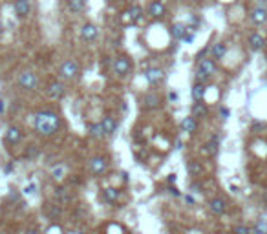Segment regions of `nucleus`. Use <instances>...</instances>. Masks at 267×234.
Listing matches in <instances>:
<instances>
[{"mask_svg":"<svg viewBox=\"0 0 267 234\" xmlns=\"http://www.w3.org/2000/svg\"><path fill=\"white\" fill-rule=\"evenodd\" d=\"M252 234H267V223H265V219H258L256 225L252 227Z\"/></svg>","mask_w":267,"mask_h":234,"instance_id":"7c9ffc66","label":"nucleus"},{"mask_svg":"<svg viewBox=\"0 0 267 234\" xmlns=\"http://www.w3.org/2000/svg\"><path fill=\"white\" fill-rule=\"evenodd\" d=\"M33 128L39 136L53 137L62 128V117L53 110H39L33 115Z\"/></svg>","mask_w":267,"mask_h":234,"instance_id":"f257e3e1","label":"nucleus"},{"mask_svg":"<svg viewBox=\"0 0 267 234\" xmlns=\"http://www.w3.org/2000/svg\"><path fill=\"white\" fill-rule=\"evenodd\" d=\"M183 40H185V42H187V44H188V42H192V40H194V35H192V33H190V35L187 33V37H185Z\"/></svg>","mask_w":267,"mask_h":234,"instance_id":"79ce46f5","label":"nucleus"},{"mask_svg":"<svg viewBox=\"0 0 267 234\" xmlns=\"http://www.w3.org/2000/svg\"><path fill=\"white\" fill-rule=\"evenodd\" d=\"M249 48H251L252 51H262V49L265 48V39H263L260 33H252L251 37H249Z\"/></svg>","mask_w":267,"mask_h":234,"instance_id":"5701e85b","label":"nucleus"},{"mask_svg":"<svg viewBox=\"0 0 267 234\" xmlns=\"http://www.w3.org/2000/svg\"><path fill=\"white\" fill-rule=\"evenodd\" d=\"M44 234H64V230H62V227L57 223H51L50 227H48V230H46Z\"/></svg>","mask_w":267,"mask_h":234,"instance_id":"72a5a7b5","label":"nucleus"},{"mask_svg":"<svg viewBox=\"0 0 267 234\" xmlns=\"http://www.w3.org/2000/svg\"><path fill=\"white\" fill-rule=\"evenodd\" d=\"M218 150H220V137L213 136L207 143H205V146H203V154L209 157H214L218 154Z\"/></svg>","mask_w":267,"mask_h":234,"instance_id":"6ab92c4d","label":"nucleus"},{"mask_svg":"<svg viewBox=\"0 0 267 234\" xmlns=\"http://www.w3.org/2000/svg\"><path fill=\"white\" fill-rule=\"evenodd\" d=\"M149 15L152 19H163L167 15V6L163 0H152L149 4Z\"/></svg>","mask_w":267,"mask_h":234,"instance_id":"4468645a","label":"nucleus"},{"mask_svg":"<svg viewBox=\"0 0 267 234\" xmlns=\"http://www.w3.org/2000/svg\"><path fill=\"white\" fill-rule=\"evenodd\" d=\"M88 166H90V172H92L95 178H103V176L108 172L110 161L106 156H94L90 159Z\"/></svg>","mask_w":267,"mask_h":234,"instance_id":"20e7f679","label":"nucleus"},{"mask_svg":"<svg viewBox=\"0 0 267 234\" xmlns=\"http://www.w3.org/2000/svg\"><path fill=\"white\" fill-rule=\"evenodd\" d=\"M13 10H15L19 19H28L31 15V0H15Z\"/></svg>","mask_w":267,"mask_h":234,"instance_id":"ddd939ff","label":"nucleus"},{"mask_svg":"<svg viewBox=\"0 0 267 234\" xmlns=\"http://www.w3.org/2000/svg\"><path fill=\"white\" fill-rule=\"evenodd\" d=\"M4 110H6V104H4V101H2V99H0V115H2V113H4Z\"/></svg>","mask_w":267,"mask_h":234,"instance_id":"37998d69","label":"nucleus"},{"mask_svg":"<svg viewBox=\"0 0 267 234\" xmlns=\"http://www.w3.org/2000/svg\"><path fill=\"white\" fill-rule=\"evenodd\" d=\"M263 128H265V125H263V123H254V125H252V132L256 130L258 134H260V130H263Z\"/></svg>","mask_w":267,"mask_h":234,"instance_id":"4c0bfd02","label":"nucleus"},{"mask_svg":"<svg viewBox=\"0 0 267 234\" xmlns=\"http://www.w3.org/2000/svg\"><path fill=\"white\" fill-rule=\"evenodd\" d=\"M209 210H211L214 216H223L229 210L227 200L222 198V196H214V198L209 200Z\"/></svg>","mask_w":267,"mask_h":234,"instance_id":"9d476101","label":"nucleus"},{"mask_svg":"<svg viewBox=\"0 0 267 234\" xmlns=\"http://www.w3.org/2000/svg\"><path fill=\"white\" fill-rule=\"evenodd\" d=\"M55 196V203L60 205V207H66V205L72 203V200H74V194H72V190L68 189V187H57L53 192Z\"/></svg>","mask_w":267,"mask_h":234,"instance_id":"f8f14e48","label":"nucleus"},{"mask_svg":"<svg viewBox=\"0 0 267 234\" xmlns=\"http://www.w3.org/2000/svg\"><path fill=\"white\" fill-rule=\"evenodd\" d=\"M205 93H207V86H205V84L196 83V84L192 86V99H194L196 102L203 101V99H205Z\"/></svg>","mask_w":267,"mask_h":234,"instance_id":"c85d7f7f","label":"nucleus"},{"mask_svg":"<svg viewBox=\"0 0 267 234\" xmlns=\"http://www.w3.org/2000/svg\"><path fill=\"white\" fill-rule=\"evenodd\" d=\"M220 113H222V117H223V119H227V117H229V113H231V112H229L227 108H220Z\"/></svg>","mask_w":267,"mask_h":234,"instance_id":"ea45409f","label":"nucleus"},{"mask_svg":"<svg viewBox=\"0 0 267 234\" xmlns=\"http://www.w3.org/2000/svg\"><path fill=\"white\" fill-rule=\"evenodd\" d=\"M176 181V174H170L168 176V183H174Z\"/></svg>","mask_w":267,"mask_h":234,"instance_id":"c03bdc74","label":"nucleus"},{"mask_svg":"<svg viewBox=\"0 0 267 234\" xmlns=\"http://www.w3.org/2000/svg\"><path fill=\"white\" fill-rule=\"evenodd\" d=\"M70 234H81V232H70Z\"/></svg>","mask_w":267,"mask_h":234,"instance_id":"49530a36","label":"nucleus"},{"mask_svg":"<svg viewBox=\"0 0 267 234\" xmlns=\"http://www.w3.org/2000/svg\"><path fill=\"white\" fill-rule=\"evenodd\" d=\"M46 95L51 99V101H60V99L66 97V86L62 81H50L48 86H46Z\"/></svg>","mask_w":267,"mask_h":234,"instance_id":"423d86ee","label":"nucleus"},{"mask_svg":"<svg viewBox=\"0 0 267 234\" xmlns=\"http://www.w3.org/2000/svg\"><path fill=\"white\" fill-rule=\"evenodd\" d=\"M249 17H251V20L254 24H263V22H267V10H263V8H254Z\"/></svg>","mask_w":267,"mask_h":234,"instance_id":"393cba45","label":"nucleus"},{"mask_svg":"<svg viewBox=\"0 0 267 234\" xmlns=\"http://www.w3.org/2000/svg\"><path fill=\"white\" fill-rule=\"evenodd\" d=\"M22 137H24V132H22V128L13 125V127H10L8 130H6L4 143H6V145H10V146H15V145H19V143L22 141Z\"/></svg>","mask_w":267,"mask_h":234,"instance_id":"9b49d317","label":"nucleus"},{"mask_svg":"<svg viewBox=\"0 0 267 234\" xmlns=\"http://www.w3.org/2000/svg\"><path fill=\"white\" fill-rule=\"evenodd\" d=\"M2 29H4V26H2V22H0V33H2Z\"/></svg>","mask_w":267,"mask_h":234,"instance_id":"a18cd8bd","label":"nucleus"},{"mask_svg":"<svg viewBox=\"0 0 267 234\" xmlns=\"http://www.w3.org/2000/svg\"><path fill=\"white\" fill-rule=\"evenodd\" d=\"M97 37H99V28H97L95 24L86 22V24L81 28V39L86 40V42H94Z\"/></svg>","mask_w":267,"mask_h":234,"instance_id":"2eb2a0df","label":"nucleus"},{"mask_svg":"<svg viewBox=\"0 0 267 234\" xmlns=\"http://www.w3.org/2000/svg\"><path fill=\"white\" fill-rule=\"evenodd\" d=\"M114 72L117 77H126L132 73V58L126 55H119L114 58Z\"/></svg>","mask_w":267,"mask_h":234,"instance_id":"39448f33","label":"nucleus"},{"mask_svg":"<svg viewBox=\"0 0 267 234\" xmlns=\"http://www.w3.org/2000/svg\"><path fill=\"white\" fill-rule=\"evenodd\" d=\"M81 73V66L77 61H74V58H68V61H64V63L59 66V79L60 81H75V79L79 77Z\"/></svg>","mask_w":267,"mask_h":234,"instance_id":"7ed1b4c3","label":"nucleus"},{"mask_svg":"<svg viewBox=\"0 0 267 234\" xmlns=\"http://www.w3.org/2000/svg\"><path fill=\"white\" fill-rule=\"evenodd\" d=\"M188 33V26L183 24V22H176V24H172V28H170V35H172L176 40H183L185 37H187Z\"/></svg>","mask_w":267,"mask_h":234,"instance_id":"412c9836","label":"nucleus"},{"mask_svg":"<svg viewBox=\"0 0 267 234\" xmlns=\"http://www.w3.org/2000/svg\"><path fill=\"white\" fill-rule=\"evenodd\" d=\"M179 128H181V132H185V134H196L199 128V121L196 117L187 115V117H183V121L179 123Z\"/></svg>","mask_w":267,"mask_h":234,"instance_id":"dca6fc26","label":"nucleus"},{"mask_svg":"<svg viewBox=\"0 0 267 234\" xmlns=\"http://www.w3.org/2000/svg\"><path fill=\"white\" fill-rule=\"evenodd\" d=\"M231 234H252V229H249L247 225H234Z\"/></svg>","mask_w":267,"mask_h":234,"instance_id":"2f4dec72","label":"nucleus"},{"mask_svg":"<svg viewBox=\"0 0 267 234\" xmlns=\"http://www.w3.org/2000/svg\"><path fill=\"white\" fill-rule=\"evenodd\" d=\"M19 88L24 90V92H33L35 88L39 86V77L35 75L33 72H22L19 75Z\"/></svg>","mask_w":267,"mask_h":234,"instance_id":"0eeeda50","label":"nucleus"},{"mask_svg":"<svg viewBox=\"0 0 267 234\" xmlns=\"http://www.w3.org/2000/svg\"><path fill=\"white\" fill-rule=\"evenodd\" d=\"M35 192H37V185H35V183H30V185L24 187V194L26 196H33Z\"/></svg>","mask_w":267,"mask_h":234,"instance_id":"c9c22d12","label":"nucleus"},{"mask_svg":"<svg viewBox=\"0 0 267 234\" xmlns=\"http://www.w3.org/2000/svg\"><path fill=\"white\" fill-rule=\"evenodd\" d=\"M211 55H213L214 61H220V58H223L225 55H227V44L225 42H216L211 48Z\"/></svg>","mask_w":267,"mask_h":234,"instance_id":"b1692460","label":"nucleus"},{"mask_svg":"<svg viewBox=\"0 0 267 234\" xmlns=\"http://www.w3.org/2000/svg\"><path fill=\"white\" fill-rule=\"evenodd\" d=\"M161 106V95L158 92H149L141 97V110L145 112H152Z\"/></svg>","mask_w":267,"mask_h":234,"instance_id":"1a4fd4ad","label":"nucleus"},{"mask_svg":"<svg viewBox=\"0 0 267 234\" xmlns=\"http://www.w3.org/2000/svg\"><path fill=\"white\" fill-rule=\"evenodd\" d=\"M99 123H101V127H103V130H104L106 136H115L119 125H117V121H115L114 115H104Z\"/></svg>","mask_w":267,"mask_h":234,"instance_id":"a211bd4d","label":"nucleus"},{"mask_svg":"<svg viewBox=\"0 0 267 234\" xmlns=\"http://www.w3.org/2000/svg\"><path fill=\"white\" fill-rule=\"evenodd\" d=\"M66 6L72 13H83L86 8V0H66Z\"/></svg>","mask_w":267,"mask_h":234,"instance_id":"c756f323","label":"nucleus"},{"mask_svg":"<svg viewBox=\"0 0 267 234\" xmlns=\"http://www.w3.org/2000/svg\"><path fill=\"white\" fill-rule=\"evenodd\" d=\"M168 99H170V101H178V93H176V92H170V93H168Z\"/></svg>","mask_w":267,"mask_h":234,"instance_id":"a19ab883","label":"nucleus"},{"mask_svg":"<svg viewBox=\"0 0 267 234\" xmlns=\"http://www.w3.org/2000/svg\"><path fill=\"white\" fill-rule=\"evenodd\" d=\"M190 112H192L190 115L196 117L198 121H199V119H207V117H209V106H207V104H205L203 101L194 102V104H192V110H190Z\"/></svg>","mask_w":267,"mask_h":234,"instance_id":"aec40b11","label":"nucleus"},{"mask_svg":"<svg viewBox=\"0 0 267 234\" xmlns=\"http://www.w3.org/2000/svg\"><path fill=\"white\" fill-rule=\"evenodd\" d=\"M256 8H263V10H267V0H256Z\"/></svg>","mask_w":267,"mask_h":234,"instance_id":"58836bf2","label":"nucleus"},{"mask_svg":"<svg viewBox=\"0 0 267 234\" xmlns=\"http://www.w3.org/2000/svg\"><path fill=\"white\" fill-rule=\"evenodd\" d=\"M88 134H90V137H92V139H103V137H106L103 127H101V123H90V125H88Z\"/></svg>","mask_w":267,"mask_h":234,"instance_id":"a878e982","label":"nucleus"},{"mask_svg":"<svg viewBox=\"0 0 267 234\" xmlns=\"http://www.w3.org/2000/svg\"><path fill=\"white\" fill-rule=\"evenodd\" d=\"M101 196H103V200L106 201V203L117 205L119 198H121V190L115 189V187H104L103 192H101Z\"/></svg>","mask_w":267,"mask_h":234,"instance_id":"f3484780","label":"nucleus"},{"mask_svg":"<svg viewBox=\"0 0 267 234\" xmlns=\"http://www.w3.org/2000/svg\"><path fill=\"white\" fill-rule=\"evenodd\" d=\"M187 172H188V176H192V178H199V176H203L205 168H203V165L198 159H188L187 161Z\"/></svg>","mask_w":267,"mask_h":234,"instance_id":"4be33fe9","label":"nucleus"},{"mask_svg":"<svg viewBox=\"0 0 267 234\" xmlns=\"http://www.w3.org/2000/svg\"><path fill=\"white\" fill-rule=\"evenodd\" d=\"M51 176H53L55 181H62V178H64V166H55L53 170H51Z\"/></svg>","mask_w":267,"mask_h":234,"instance_id":"473e14b6","label":"nucleus"},{"mask_svg":"<svg viewBox=\"0 0 267 234\" xmlns=\"http://www.w3.org/2000/svg\"><path fill=\"white\" fill-rule=\"evenodd\" d=\"M145 81L150 84V86H158V84H161L165 81V70L159 68V66H150V68L145 70Z\"/></svg>","mask_w":267,"mask_h":234,"instance_id":"6e6552de","label":"nucleus"},{"mask_svg":"<svg viewBox=\"0 0 267 234\" xmlns=\"http://www.w3.org/2000/svg\"><path fill=\"white\" fill-rule=\"evenodd\" d=\"M128 19H130V22H132V24H138L139 20L143 19V8H141V6H138V4H134L132 8L128 10Z\"/></svg>","mask_w":267,"mask_h":234,"instance_id":"cd10ccee","label":"nucleus"},{"mask_svg":"<svg viewBox=\"0 0 267 234\" xmlns=\"http://www.w3.org/2000/svg\"><path fill=\"white\" fill-rule=\"evenodd\" d=\"M216 73V61L214 58H202L196 68V83L205 84Z\"/></svg>","mask_w":267,"mask_h":234,"instance_id":"f03ea898","label":"nucleus"},{"mask_svg":"<svg viewBox=\"0 0 267 234\" xmlns=\"http://www.w3.org/2000/svg\"><path fill=\"white\" fill-rule=\"evenodd\" d=\"M46 216L50 219H59L60 214H62V207L57 203H46Z\"/></svg>","mask_w":267,"mask_h":234,"instance_id":"bb28decb","label":"nucleus"},{"mask_svg":"<svg viewBox=\"0 0 267 234\" xmlns=\"http://www.w3.org/2000/svg\"><path fill=\"white\" fill-rule=\"evenodd\" d=\"M26 234H42V230L33 225V227H30V229H26Z\"/></svg>","mask_w":267,"mask_h":234,"instance_id":"e433bc0d","label":"nucleus"},{"mask_svg":"<svg viewBox=\"0 0 267 234\" xmlns=\"http://www.w3.org/2000/svg\"><path fill=\"white\" fill-rule=\"evenodd\" d=\"M37 154H39V148H37V145H30V148L26 150V156H28V159H33Z\"/></svg>","mask_w":267,"mask_h":234,"instance_id":"f704fd0d","label":"nucleus"}]
</instances>
